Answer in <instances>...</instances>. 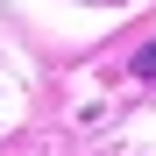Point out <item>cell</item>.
<instances>
[{
  "label": "cell",
  "instance_id": "6da1fadb",
  "mask_svg": "<svg viewBox=\"0 0 156 156\" xmlns=\"http://www.w3.org/2000/svg\"><path fill=\"white\" fill-rule=\"evenodd\" d=\"M135 78H142V85H156V43H149L142 57H135Z\"/></svg>",
  "mask_w": 156,
  "mask_h": 156
}]
</instances>
